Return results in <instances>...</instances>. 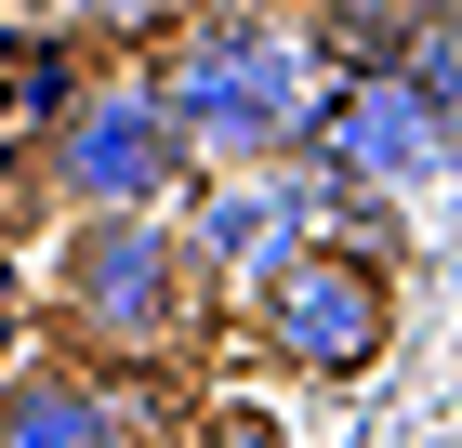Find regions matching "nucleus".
Wrapping results in <instances>:
<instances>
[{"label":"nucleus","mask_w":462,"mask_h":448,"mask_svg":"<svg viewBox=\"0 0 462 448\" xmlns=\"http://www.w3.org/2000/svg\"><path fill=\"white\" fill-rule=\"evenodd\" d=\"M199 185V145H185L172 93L159 67H93L67 105H53V133H40V198L67 211V224H106V211H185Z\"/></svg>","instance_id":"3"},{"label":"nucleus","mask_w":462,"mask_h":448,"mask_svg":"<svg viewBox=\"0 0 462 448\" xmlns=\"http://www.w3.org/2000/svg\"><path fill=\"white\" fill-rule=\"evenodd\" d=\"M199 304H212V277L172 211H106L53 238V330L79 343V370H185Z\"/></svg>","instance_id":"2"},{"label":"nucleus","mask_w":462,"mask_h":448,"mask_svg":"<svg viewBox=\"0 0 462 448\" xmlns=\"http://www.w3.org/2000/svg\"><path fill=\"white\" fill-rule=\"evenodd\" d=\"M436 145H449V119H436L423 67H344V93H330V159H344L356 185L436 172Z\"/></svg>","instance_id":"7"},{"label":"nucleus","mask_w":462,"mask_h":448,"mask_svg":"<svg viewBox=\"0 0 462 448\" xmlns=\"http://www.w3.org/2000/svg\"><path fill=\"white\" fill-rule=\"evenodd\" d=\"M172 224H185V251H199V277H212V290H264V277H291L318 238H344V172H330V159L199 172Z\"/></svg>","instance_id":"5"},{"label":"nucleus","mask_w":462,"mask_h":448,"mask_svg":"<svg viewBox=\"0 0 462 448\" xmlns=\"http://www.w3.org/2000/svg\"><path fill=\"white\" fill-rule=\"evenodd\" d=\"M14 370H27V356H14V316H0V382H14Z\"/></svg>","instance_id":"10"},{"label":"nucleus","mask_w":462,"mask_h":448,"mask_svg":"<svg viewBox=\"0 0 462 448\" xmlns=\"http://www.w3.org/2000/svg\"><path fill=\"white\" fill-rule=\"evenodd\" d=\"M145 396L133 370H79V356H40V370L0 382V448H145Z\"/></svg>","instance_id":"6"},{"label":"nucleus","mask_w":462,"mask_h":448,"mask_svg":"<svg viewBox=\"0 0 462 448\" xmlns=\"http://www.w3.org/2000/svg\"><path fill=\"white\" fill-rule=\"evenodd\" d=\"M199 14H225V0H67V27L106 40V53H172Z\"/></svg>","instance_id":"8"},{"label":"nucleus","mask_w":462,"mask_h":448,"mask_svg":"<svg viewBox=\"0 0 462 448\" xmlns=\"http://www.w3.org/2000/svg\"><path fill=\"white\" fill-rule=\"evenodd\" d=\"M185 448H278V422L238 409V396H212V409H185Z\"/></svg>","instance_id":"9"},{"label":"nucleus","mask_w":462,"mask_h":448,"mask_svg":"<svg viewBox=\"0 0 462 448\" xmlns=\"http://www.w3.org/2000/svg\"><path fill=\"white\" fill-rule=\"evenodd\" d=\"M251 343H264L278 382H318V396L370 382L383 343H396V251L383 238H318L291 277L251 290Z\"/></svg>","instance_id":"4"},{"label":"nucleus","mask_w":462,"mask_h":448,"mask_svg":"<svg viewBox=\"0 0 462 448\" xmlns=\"http://www.w3.org/2000/svg\"><path fill=\"white\" fill-rule=\"evenodd\" d=\"M159 93H172L199 172H264V159H304V145L330 133L344 67H330V40L304 27V14L225 0V14H199V27L159 53Z\"/></svg>","instance_id":"1"}]
</instances>
